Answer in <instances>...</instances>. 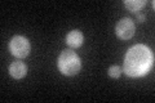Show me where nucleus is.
Segmentation results:
<instances>
[{"label":"nucleus","mask_w":155,"mask_h":103,"mask_svg":"<svg viewBox=\"0 0 155 103\" xmlns=\"http://www.w3.org/2000/svg\"><path fill=\"white\" fill-rule=\"evenodd\" d=\"M109 75L111 77H114V79H118V77L122 75V68L119 66H111L109 68Z\"/></svg>","instance_id":"nucleus-8"},{"label":"nucleus","mask_w":155,"mask_h":103,"mask_svg":"<svg viewBox=\"0 0 155 103\" xmlns=\"http://www.w3.org/2000/svg\"><path fill=\"white\" fill-rule=\"evenodd\" d=\"M137 19L140 22H142V21H145V16L143 14H137Z\"/></svg>","instance_id":"nucleus-9"},{"label":"nucleus","mask_w":155,"mask_h":103,"mask_svg":"<svg viewBox=\"0 0 155 103\" xmlns=\"http://www.w3.org/2000/svg\"><path fill=\"white\" fill-rule=\"evenodd\" d=\"M154 57L146 45H134L130 48L124 60V72L130 77L143 76L151 70Z\"/></svg>","instance_id":"nucleus-1"},{"label":"nucleus","mask_w":155,"mask_h":103,"mask_svg":"<svg viewBox=\"0 0 155 103\" xmlns=\"http://www.w3.org/2000/svg\"><path fill=\"white\" fill-rule=\"evenodd\" d=\"M58 68L67 76L76 75L80 71V58L72 50H64L58 58Z\"/></svg>","instance_id":"nucleus-2"},{"label":"nucleus","mask_w":155,"mask_h":103,"mask_svg":"<svg viewBox=\"0 0 155 103\" xmlns=\"http://www.w3.org/2000/svg\"><path fill=\"white\" fill-rule=\"evenodd\" d=\"M12 54L17 58H25L30 53V43L23 36H14L9 44Z\"/></svg>","instance_id":"nucleus-3"},{"label":"nucleus","mask_w":155,"mask_h":103,"mask_svg":"<svg viewBox=\"0 0 155 103\" xmlns=\"http://www.w3.org/2000/svg\"><path fill=\"white\" fill-rule=\"evenodd\" d=\"M83 40H84L83 34H81L80 31H78V30L70 31L66 36V43L69 44L71 48H79L81 44H83Z\"/></svg>","instance_id":"nucleus-6"},{"label":"nucleus","mask_w":155,"mask_h":103,"mask_svg":"<svg viewBox=\"0 0 155 103\" xmlns=\"http://www.w3.org/2000/svg\"><path fill=\"white\" fill-rule=\"evenodd\" d=\"M136 27L134 23L130 18H123L120 19L116 24V36L122 40H128L134 35Z\"/></svg>","instance_id":"nucleus-4"},{"label":"nucleus","mask_w":155,"mask_h":103,"mask_svg":"<svg viewBox=\"0 0 155 103\" xmlns=\"http://www.w3.org/2000/svg\"><path fill=\"white\" fill-rule=\"evenodd\" d=\"M145 4H146L145 0H125V2H124V5L127 7L129 11H132V12L140 11V9H141Z\"/></svg>","instance_id":"nucleus-7"},{"label":"nucleus","mask_w":155,"mask_h":103,"mask_svg":"<svg viewBox=\"0 0 155 103\" xmlns=\"http://www.w3.org/2000/svg\"><path fill=\"white\" fill-rule=\"evenodd\" d=\"M9 72H11V76L14 77V79H22L27 73V67L22 62H13L11 67H9Z\"/></svg>","instance_id":"nucleus-5"}]
</instances>
